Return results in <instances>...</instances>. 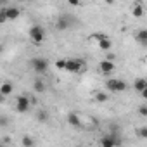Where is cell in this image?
I'll list each match as a JSON object with an SVG mask.
<instances>
[{"label": "cell", "instance_id": "24", "mask_svg": "<svg viewBox=\"0 0 147 147\" xmlns=\"http://www.w3.org/2000/svg\"><path fill=\"white\" fill-rule=\"evenodd\" d=\"M11 142H12V138H11L9 135H5V137L2 138V144H4V145H11Z\"/></svg>", "mask_w": 147, "mask_h": 147}, {"label": "cell", "instance_id": "15", "mask_svg": "<svg viewBox=\"0 0 147 147\" xmlns=\"http://www.w3.org/2000/svg\"><path fill=\"white\" fill-rule=\"evenodd\" d=\"M131 12H133V18H142L144 16V5H142V2H135L133 7H131Z\"/></svg>", "mask_w": 147, "mask_h": 147}, {"label": "cell", "instance_id": "12", "mask_svg": "<svg viewBox=\"0 0 147 147\" xmlns=\"http://www.w3.org/2000/svg\"><path fill=\"white\" fill-rule=\"evenodd\" d=\"M55 28H57L59 31L67 30V28H69V19H67L66 16H59V18H57V21H55Z\"/></svg>", "mask_w": 147, "mask_h": 147}, {"label": "cell", "instance_id": "9", "mask_svg": "<svg viewBox=\"0 0 147 147\" xmlns=\"http://www.w3.org/2000/svg\"><path fill=\"white\" fill-rule=\"evenodd\" d=\"M94 38H97V40H99V42H97V45H99V49H102V50H109V49H111V45H113V43H111V40H109L106 35H100V33H99V35H94Z\"/></svg>", "mask_w": 147, "mask_h": 147}, {"label": "cell", "instance_id": "17", "mask_svg": "<svg viewBox=\"0 0 147 147\" xmlns=\"http://www.w3.org/2000/svg\"><path fill=\"white\" fill-rule=\"evenodd\" d=\"M35 118H36V121H40V123H47V121H49V113H47L45 109H40V111H36Z\"/></svg>", "mask_w": 147, "mask_h": 147}, {"label": "cell", "instance_id": "16", "mask_svg": "<svg viewBox=\"0 0 147 147\" xmlns=\"http://www.w3.org/2000/svg\"><path fill=\"white\" fill-rule=\"evenodd\" d=\"M137 42H138L142 47L147 45V30H140V31L137 33Z\"/></svg>", "mask_w": 147, "mask_h": 147}, {"label": "cell", "instance_id": "26", "mask_svg": "<svg viewBox=\"0 0 147 147\" xmlns=\"http://www.w3.org/2000/svg\"><path fill=\"white\" fill-rule=\"evenodd\" d=\"M0 147H7V145H4V144H2V142H0Z\"/></svg>", "mask_w": 147, "mask_h": 147}, {"label": "cell", "instance_id": "8", "mask_svg": "<svg viewBox=\"0 0 147 147\" xmlns=\"http://www.w3.org/2000/svg\"><path fill=\"white\" fill-rule=\"evenodd\" d=\"M99 69H100L102 75H109V73H113L116 69V64L113 61H109V59H104V61L99 62Z\"/></svg>", "mask_w": 147, "mask_h": 147}, {"label": "cell", "instance_id": "25", "mask_svg": "<svg viewBox=\"0 0 147 147\" xmlns=\"http://www.w3.org/2000/svg\"><path fill=\"white\" fill-rule=\"evenodd\" d=\"M2 102H5V97H4V95H0V104H2Z\"/></svg>", "mask_w": 147, "mask_h": 147}, {"label": "cell", "instance_id": "11", "mask_svg": "<svg viewBox=\"0 0 147 147\" xmlns=\"http://www.w3.org/2000/svg\"><path fill=\"white\" fill-rule=\"evenodd\" d=\"M12 92H14V85L11 82H2V83H0V95L9 97Z\"/></svg>", "mask_w": 147, "mask_h": 147}, {"label": "cell", "instance_id": "21", "mask_svg": "<svg viewBox=\"0 0 147 147\" xmlns=\"http://www.w3.org/2000/svg\"><path fill=\"white\" fill-rule=\"evenodd\" d=\"M138 114H140L142 118H145V116H147V106H145V104H142V106L138 107Z\"/></svg>", "mask_w": 147, "mask_h": 147}, {"label": "cell", "instance_id": "1", "mask_svg": "<svg viewBox=\"0 0 147 147\" xmlns=\"http://www.w3.org/2000/svg\"><path fill=\"white\" fill-rule=\"evenodd\" d=\"M55 67L67 73H83L87 69V62L83 59H59L55 61Z\"/></svg>", "mask_w": 147, "mask_h": 147}, {"label": "cell", "instance_id": "22", "mask_svg": "<svg viewBox=\"0 0 147 147\" xmlns=\"http://www.w3.org/2000/svg\"><path fill=\"white\" fill-rule=\"evenodd\" d=\"M138 137H140V138H145V137H147V126H142V128L138 130Z\"/></svg>", "mask_w": 147, "mask_h": 147}, {"label": "cell", "instance_id": "20", "mask_svg": "<svg viewBox=\"0 0 147 147\" xmlns=\"http://www.w3.org/2000/svg\"><path fill=\"white\" fill-rule=\"evenodd\" d=\"M7 23V16H5V7L4 9H0V24H4Z\"/></svg>", "mask_w": 147, "mask_h": 147}, {"label": "cell", "instance_id": "6", "mask_svg": "<svg viewBox=\"0 0 147 147\" xmlns=\"http://www.w3.org/2000/svg\"><path fill=\"white\" fill-rule=\"evenodd\" d=\"M67 125L71 128H82L83 126V119L78 113H69L67 114Z\"/></svg>", "mask_w": 147, "mask_h": 147}, {"label": "cell", "instance_id": "7", "mask_svg": "<svg viewBox=\"0 0 147 147\" xmlns=\"http://www.w3.org/2000/svg\"><path fill=\"white\" fill-rule=\"evenodd\" d=\"M119 140L116 135H104L100 138V147H118Z\"/></svg>", "mask_w": 147, "mask_h": 147}, {"label": "cell", "instance_id": "3", "mask_svg": "<svg viewBox=\"0 0 147 147\" xmlns=\"http://www.w3.org/2000/svg\"><path fill=\"white\" fill-rule=\"evenodd\" d=\"M126 87H128L126 82H125V80H119V78H111V80L106 82V88H107L109 92H114V94H118V92H125Z\"/></svg>", "mask_w": 147, "mask_h": 147}, {"label": "cell", "instance_id": "4", "mask_svg": "<svg viewBox=\"0 0 147 147\" xmlns=\"http://www.w3.org/2000/svg\"><path fill=\"white\" fill-rule=\"evenodd\" d=\"M31 67H33V71L35 73H45L47 69H49V61L47 59H42V57H35V59H31Z\"/></svg>", "mask_w": 147, "mask_h": 147}, {"label": "cell", "instance_id": "14", "mask_svg": "<svg viewBox=\"0 0 147 147\" xmlns=\"http://www.w3.org/2000/svg\"><path fill=\"white\" fill-rule=\"evenodd\" d=\"M133 88H135L137 92L147 90V80H145V78H137V80L133 82Z\"/></svg>", "mask_w": 147, "mask_h": 147}, {"label": "cell", "instance_id": "5", "mask_svg": "<svg viewBox=\"0 0 147 147\" xmlns=\"http://www.w3.org/2000/svg\"><path fill=\"white\" fill-rule=\"evenodd\" d=\"M31 107V100L28 95H19L16 99V111L18 113H28Z\"/></svg>", "mask_w": 147, "mask_h": 147}, {"label": "cell", "instance_id": "2", "mask_svg": "<svg viewBox=\"0 0 147 147\" xmlns=\"http://www.w3.org/2000/svg\"><path fill=\"white\" fill-rule=\"evenodd\" d=\"M30 40H31L35 45H42L43 40H45V31H43V28L38 26V24L31 26V28H30Z\"/></svg>", "mask_w": 147, "mask_h": 147}, {"label": "cell", "instance_id": "18", "mask_svg": "<svg viewBox=\"0 0 147 147\" xmlns=\"http://www.w3.org/2000/svg\"><path fill=\"white\" fill-rule=\"evenodd\" d=\"M21 144H23V147H35V138L31 135H24Z\"/></svg>", "mask_w": 147, "mask_h": 147}, {"label": "cell", "instance_id": "27", "mask_svg": "<svg viewBox=\"0 0 147 147\" xmlns=\"http://www.w3.org/2000/svg\"><path fill=\"white\" fill-rule=\"evenodd\" d=\"M75 147H83V145H75Z\"/></svg>", "mask_w": 147, "mask_h": 147}, {"label": "cell", "instance_id": "19", "mask_svg": "<svg viewBox=\"0 0 147 147\" xmlns=\"http://www.w3.org/2000/svg\"><path fill=\"white\" fill-rule=\"evenodd\" d=\"M33 88H35V92H36V94H43V92H45V83H43L42 80H35Z\"/></svg>", "mask_w": 147, "mask_h": 147}, {"label": "cell", "instance_id": "10", "mask_svg": "<svg viewBox=\"0 0 147 147\" xmlns=\"http://www.w3.org/2000/svg\"><path fill=\"white\" fill-rule=\"evenodd\" d=\"M19 14H21L19 7H14V5L5 7V16H7V21H14V19H18V18H19Z\"/></svg>", "mask_w": 147, "mask_h": 147}, {"label": "cell", "instance_id": "13", "mask_svg": "<svg viewBox=\"0 0 147 147\" xmlns=\"http://www.w3.org/2000/svg\"><path fill=\"white\" fill-rule=\"evenodd\" d=\"M94 100H97V102H100V104H106L107 100H109V94H106L104 90H97V92H94Z\"/></svg>", "mask_w": 147, "mask_h": 147}, {"label": "cell", "instance_id": "23", "mask_svg": "<svg viewBox=\"0 0 147 147\" xmlns=\"http://www.w3.org/2000/svg\"><path fill=\"white\" fill-rule=\"evenodd\" d=\"M9 125V116H0V126H7Z\"/></svg>", "mask_w": 147, "mask_h": 147}]
</instances>
